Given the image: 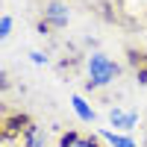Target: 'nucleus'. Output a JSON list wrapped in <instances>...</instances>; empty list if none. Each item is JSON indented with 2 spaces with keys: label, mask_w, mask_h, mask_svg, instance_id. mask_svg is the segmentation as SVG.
<instances>
[{
  "label": "nucleus",
  "mask_w": 147,
  "mask_h": 147,
  "mask_svg": "<svg viewBox=\"0 0 147 147\" xmlns=\"http://www.w3.org/2000/svg\"><path fill=\"white\" fill-rule=\"evenodd\" d=\"M109 121H112L115 127H121V129H132L138 124V115L136 112H121V109H112L109 112Z\"/></svg>",
  "instance_id": "nucleus-4"
},
{
  "label": "nucleus",
  "mask_w": 147,
  "mask_h": 147,
  "mask_svg": "<svg viewBox=\"0 0 147 147\" xmlns=\"http://www.w3.org/2000/svg\"><path fill=\"white\" fill-rule=\"evenodd\" d=\"M9 32H12V18L3 15V18H0V35H3V38H9Z\"/></svg>",
  "instance_id": "nucleus-9"
},
{
  "label": "nucleus",
  "mask_w": 147,
  "mask_h": 147,
  "mask_svg": "<svg viewBox=\"0 0 147 147\" xmlns=\"http://www.w3.org/2000/svg\"><path fill=\"white\" fill-rule=\"evenodd\" d=\"M71 106H74V112L80 115V121H85V124H94V121H97L94 109H91L88 103H85V100H82L80 94H74V97H71Z\"/></svg>",
  "instance_id": "nucleus-5"
},
{
  "label": "nucleus",
  "mask_w": 147,
  "mask_h": 147,
  "mask_svg": "<svg viewBox=\"0 0 147 147\" xmlns=\"http://www.w3.org/2000/svg\"><path fill=\"white\" fill-rule=\"evenodd\" d=\"M21 144L24 147H47V136H44V129L38 124H30L27 132L21 136Z\"/></svg>",
  "instance_id": "nucleus-3"
},
{
  "label": "nucleus",
  "mask_w": 147,
  "mask_h": 147,
  "mask_svg": "<svg viewBox=\"0 0 147 147\" xmlns=\"http://www.w3.org/2000/svg\"><path fill=\"white\" fill-rule=\"evenodd\" d=\"M71 147H103V144H100V136H80Z\"/></svg>",
  "instance_id": "nucleus-7"
},
{
  "label": "nucleus",
  "mask_w": 147,
  "mask_h": 147,
  "mask_svg": "<svg viewBox=\"0 0 147 147\" xmlns=\"http://www.w3.org/2000/svg\"><path fill=\"white\" fill-rule=\"evenodd\" d=\"M85 68H88V85H91V88H103V85L115 82L118 74H121L118 62H115V59H109L106 53H91Z\"/></svg>",
  "instance_id": "nucleus-1"
},
{
  "label": "nucleus",
  "mask_w": 147,
  "mask_h": 147,
  "mask_svg": "<svg viewBox=\"0 0 147 147\" xmlns=\"http://www.w3.org/2000/svg\"><path fill=\"white\" fill-rule=\"evenodd\" d=\"M30 56H32V62H35V65H44V62H47V56H44V53H38V50H32Z\"/></svg>",
  "instance_id": "nucleus-10"
},
{
  "label": "nucleus",
  "mask_w": 147,
  "mask_h": 147,
  "mask_svg": "<svg viewBox=\"0 0 147 147\" xmlns=\"http://www.w3.org/2000/svg\"><path fill=\"white\" fill-rule=\"evenodd\" d=\"M97 136H100L103 141H109L112 147H136V144H132V138H127V136H118V132H109V129H100Z\"/></svg>",
  "instance_id": "nucleus-6"
},
{
  "label": "nucleus",
  "mask_w": 147,
  "mask_h": 147,
  "mask_svg": "<svg viewBox=\"0 0 147 147\" xmlns=\"http://www.w3.org/2000/svg\"><path fill=\"white\" fill-rule=\"evenodd\" d=\"M77 138H80V132H77V129H71V132H65V136L59 138V147H71Z\"/></svg>",
  "instance_id": "nucleus-8"
},
{
  "label": "nucleus",
  "mask_w": 147,
  "mask_h": 147,
  "mask_svg": "<svg viewBox=\"0 0 147 147\" xmlns=\"http://www.w3.org/2000/svg\"><path fill=\"white\" fill-rule=\"evenodd\" d=\"M68 21H71V9L68 3H62V0H47L44 3V24L47 27H68Z\"/></svg>",
  "instance_id": "nucleus-2"
}]
</instances>
